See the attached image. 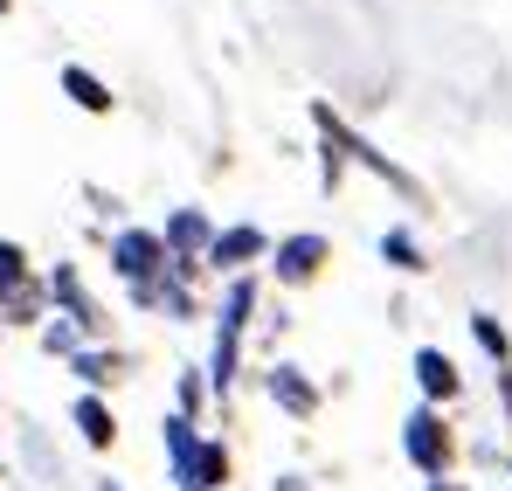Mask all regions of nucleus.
<instances>
[{
	"instance_id": "10",
	"label": "nucleus",
	"mask_w": 512,
	"mask_h": 491,
	"mask_svg": "<svg viewBox=\"0 0 512 491\" xmlns=\"http://www.w3.org/2000/svg\"><path fill=\"white\" fill-rule=\"evenodd\" d=\"M381 256H388L395 270H423V243H416L409 229H388V236H381Z\"/></svg>"
},
{
	"instance_id": "8",
	"label": "nucleus",
	"mask_w": 512,
	"mask_h": 491,
	"mask_svg": "<svg viewBox=\"0 0 512 491\" xmlns=\"http://www.w3.org/2000/svg\"><path fill=\"white\" fill-rule=\"evenodd\" d=\"M416 381H423V395H457V367H450V353L423 346V353H416Z\"/></svg>"
},
{
	"instance_id": "7",
	"label": "nucleus",
	"mask_w": 512,
	"mask_h": 491,
	"mask_svg": "<svg viewBox=\"0 0 512 491\" xmlns=\"http://www.w3.org/2000/svg\"><path fill=\"white\" fill-rule=\"evenodd\" d=\"M70 415H77V429H84V443H90V450H104V443L118 436V415L104 409L97 395H84V402H77V409H70Z\"/></svg>"
},
{
	"instance_id": "2",
	"label": "nucleus",
	"mask_w": 512,
	"mask_h": 491,
	"mask_svg": "<svg viewBox=\"0 0 512 491\" xmlns=\"http://www.w3.org/2000/svg\"><path fill=\"white\" fill-rule=\"evenodd\" d=\"M111 270H118L125 284H146V277L167 270V243H160L153 229H125V236L111 243Z\"/></svg>"
},
{
	"instance_id": "3",
	"label": "nucleus",
	"mask_w": 512,
	"mask_h": 491,
	"mask_svg": "<svg viewBox=\"0 0 512 491\" xmlns=\"http://www.w3.org/2000/svg\"><path fill=\"white\" fill-rule=\"evenodd\" d=\"M402 450H409V464H416V471H429V478H443V464H450V436H443V422H436L429 409L409 415Z\"/></svg>"
},
{
	"instance_id": "11",
	"label": "nucleus",
	"mask_w": 512,
	"mask_h": 491,
	"mask_svg": "<svg viewBox=\"0 0 512 491\" xmlns=\"http://www.w3.org/2000/svg\"><path fill=\"white\" fill-rule=\"evenodd\" d=\"M70 360H77V374H84L90 388H104V381H118V360H111V353H70Z\"/></svg>"
},
{
	"instance_id": "5",
	"label": "nucleus",
	"mask_w": 512,
	"mask_h": 491,
	"mask_svg": "<svg viewBox=\"0 0 512 491\" xmlns=\"http://www.w3.org/2000/svg\"><path fill=\"white\" fill-rule=\"evenodd\" d=\"M263 388H270V402H277L284 415H312V409H319V388L305 381V367H270Z\"/></svg>"
},
{
	"instance_id": "12",
	"label": "nucleus",
	"mask_w": 512,
	"mask_h": 491,
	"mask_svg": "<svg viewBox=\"0 0 512 491\" xmlns=\"http://www.w3.org/2000/svg\"><path fill=\"white\" fill-rule=\"evenodd\" d=\"M28 256H21V243H0V298L14 291V284H28V270H21Z\"/></svg>"
},
{
	"instance_id": "16",
	"label": "nucleus",
	"mask_w": 512,
	"mask_h": 491,
	"mask_svg": "<svg viewBox=\"0 0 512 491\" xmlns=\"http://www.w3.org/2000/svg\"><path fill=\"white\" fill-rule=\"evenodd\" d=\"M429 491H457V485H429Z\"/></svg>"
},
{
	"instance_id": "13",
	"label": "nucleus",
	"mask_w": 512,
	"mask_h": 491,
	"mask_svg": "<svg viewBox=\"0 0 512 491\" xmlns=\"http://www.w3.org/2000/svg\"><path fill=\"white\" fill-rule=\"evenodd\" d=\"M471 332H478V346H485L492 360H506V332L492 326V312H478V319H471Z\"/></svg>"
},
{
	"instance_id": "9",
	"label": "nucleus",
	"mask_w": 512,
	"mask_h": 491,
	"mask_svg": "<svg viewBox=\"0 0 512 491\" xmlns=\"http://www.w3.org/2000/svg\"><path fill=\"white\" fill-rule=\"evenodd\" d=\"M63 90H70V97H77L84 111H111V90H104V83L90 77V70H77V63L63 70Z\"/></svg>"
},
{
	"instance_id": "1",
	"label": "nucleus",
	"mask_w": 512,
	"mask_h": 491,
	"mask_svg": "<svg viewBox=\"0 0 512 491\" xmlns=\"http://www.w3.org/2000/svg\"><path fill=\"white\" fill-rule=\"evenodd\" d=\"M256 312V284H229V312H222V332H215V388H229L236 381V353H243V326H250Z\"/></svg>"
},
{
	"instance_id": "14",
	"label": "nucleus",
	"mask_w": 512,
	"mask_h": 491,
	"mask_svg": "<svg viewBox=\"0 0 512 491\" xmlns=\"http://www.w3.org/2000/svg\"><path fill=\"white\" fill-rule=\"evenodd\" d=\"M42 346H49V353H77V326H63V319L42 326Z\"/></svg>"
},
{
	"instance_id": "6",
	"label": "nucleus",
	"mask_w": 512,
	"mask_h": 491,
	"mask_svg": "<svg viewBox=\"0 0 512 491\" xmlns=\"http://www.w3.org/2000/svg\"><path fill=\"white\" fill-rule=\"evenodd\" d=\"M263 229H250V222H243V229H222V236H215V243H208V263H215V270H243V263H256V256H263Z\"/></svg>"
},
{
	"instance_id": "17",
	"label": "nucleus",
	"mask_w": 512,
	"mask_h": 491,
	"mask_svg": "<svg viewBox=\"0 0 512 491\" xmlns=\"http://www.w3.org/2000/svg\"><path fill=\"white\" fill-rule=\"evenodd\" d=\"M97 491H118V485H97Z\"/></svg>"
},
{
	"instance_id": "4",
	"label": "nucleus",
	"mask_w": 512,
	"mask_h": 491,
	"mask_svg": "<svg viewBox=\"0 0 512 491\" xmlns=\"http://www.w3.org/2000/svg\"><path fill=\"white\" fill-rule=\"evenodd\" d=\"M326 263V236H291L277 243V284H312Z\"/></svg>"
},
{
	"instance_id": "15",
	"label": "nucleus",
	"mask_w": 512,
	"mask_h": 491,
	"mask_svg": "<svg viewBox=\"0 0 512 491\" xmlns=\"http://www.w3.org/2000/svg\"><path fill=\"white\" fill-rule=\"evenodd\" d=\"M270 491H305V478H277V485H270Z\"/></svg>"
},
{
	"instance_id": "18",
	"label": "nucleus",
	"mask_w": 512,
	"mask_h": 491,
	"mask_svg": "<svg viewBox=\"0 0 512 491\" xmlns=\"http://www.w3.org/2000/svg\"><path fill=\"white\" fill-rule=\"evenodd\" d=\"M0 14H7V0H0Z\"/></svg>"
}]
</instances>
